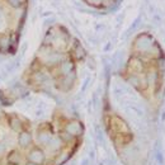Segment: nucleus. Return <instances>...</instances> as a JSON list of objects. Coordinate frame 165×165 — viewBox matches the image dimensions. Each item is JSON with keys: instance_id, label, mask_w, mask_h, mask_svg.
Instances as JSON below:
<instances>
[{"instance_id": "1", "label": "nucleus", "mask_w": 165, "mask_h": 165, "mask_svg": "<svg viewBox=\"0 0 165 165\" xmlns=\"http://www.w3.org/2000/svg\"><path fill=\"white\" fill-rule=\"evenodd\" d=\"M29 160H31V163L38 165V164L43 163L44 155H43V152L39 149H34V150H32V151L29 152Z\"/></svg>"}, {"instance_id": "2", "label": "nucleus", "mask_w": 165, "mask_h": 165, "mask_svg": "<svg viewBox=\"0 0 165 165\" xmlns=\"http://www.w3.org/2000/svg\"><path fill=\"white\" fill-rule=\"evenodd\" d=\"M31 140H32L31 135H29L28 132H23V133L19 135L18 142H19V145H21L22 147H27V146H29V144H31Z\"/></svg>"}, {"instance_id": "3", "label": "nucleus", "mask_w": 165, "mask_h": 165, "mask_svg": "<svg viewBox=\"0 0 165 165\" xmlns=\"http://www.w3.org/2000/svg\"><path fill=\"white\" fill-rule=\"evenodd\" d=\"M66 129L70 132V135H71V133L73 135H79V132H80V124H78V123H69Z\"/></svg>"}, {"instance_id": "4", "label": "nucleus", "mask_w": 165, "mask_h": 165, "mask_svg": "<svg viewBox=\"0 0 165 165\" xmlns=\"http://www.w3.org/2000/svg\"><path fill=\"white\" fill-rule=\"evenodd\" d=\"M8 159L12 164H19L21 163V155H19L18 152H12L10 155H9Z\"/></svg>"}, {"instance_id": "5", "label": "nucleus", "mask_w": 165, "mask_h": 165, "mask_svg": "<svg viewBox=\"0 0 165 165\" xmlns=\"http://www.w3.org/2000/svg\"><path fill=\"white\" fill-rule=\"evenodd\" d=\"M10 126H12V128L14 129V131H19V129H21V123H19V119L13 118Z\"/></svg>"}, {"instance_id": "6", "label": "nucleus", "mask_w": 165, "mask_h": 165, "mask_svg": "<svg viewBox=\"0 0 165 165\" xmlns=\"http://www.w3.org/2000/svg\"><path fill=\"white\" fill-rule=\"evenodd\" d=\"M61 141H60L58 138H55L51 141V145H50V149H52V150H57L60 146H61V144H60Z\"/></svg>"}, {"instance_id": "7", "label": "nucleus", "mask_w": 165, "mask_h": 165, "mask_svg": "<svg viewBox=\"0 0 165 165\" xmlns=\"http://www.w3.org/2000/svg\"><path fill=\"white\" fill-rule=\"evenodd\" d=\"M38 138H39V141H41V142L47 144L50 140H51V136H50V135H47V133H41V135L38 136Z\"/></svg>"}, {"instance_id": "8", "label": "nucleus", "mask_w": 165, "mask_h": 165, "mask_svg": "<svg viewBox=\"0 0 165 165\" xmlns=\"http://www.w3.org/2000/svg\"><path fill=\"white\" fill-rule=\"evenodd\" d=\"M21 0H9V4H10L12 7L14 8H18V7H21Z\"/></svg>"}, {"instance_id": "9", "label": "nucleus", "mask_w": 165, "mask_h": 165, "mask_svg": "<svg viewBox=\"0 0 165 165\" xmlns=\"http://www.w3.org/2000/svg\"><path fill=\"white\" fill-rule=\"evenodd\" d=\"M70 69H71V64H65L64 66H62V70H64V73H65V74H67Z\"/></svg>"}, {"instance_id": "10", "label": "nucleus", "mask_w": 165, "mask_h": 165, "mask_svg": "<svg viewBox=\"0 0 165 165\" xmlns=\"http://www.w3.org/2000/svg\"><path fill=\"white\" fill-rule=\"evenodd\" d=\"M3 43H1V47L3 48H5V47H8V38H3V41H1Z\"/></svg>"}, {"instance_id": "11", "label": "nucleus", "mask_w": 165, "mask_h": 165, "mask_svg": "<svg viewBox=\"0 0 165 165\" xmlns=\"http://www.w3.org/2000/svg\"><path fill=\"white\" fill-rule=\"evenodd\" d=\"M5 151V146H4V144H0V154H3Z\"/></svg>"}, {"instance_id": "12", "label": "nucleus", "mask_w": 165, "mask_h": 165, "mask_svg": "<svg viewBox=\"0 0 165 165\" xmlns=\"http://www.w3.org/2000/svg\"><path fill=\"white\" fill-rule=\"evenodd\" d=\"M88 163H89V160H84V163H83V165H88Z\"/></svg>"}, {"instance_id": "13", "label": "nucleus", "mask_w": 165, "mask_h": 165, "mask_svg": "<svg viewBox=\"0 0 165 165\" xmlns=\"http://www.w3.org/2000/svg\"><path fill=\"white\" fill-rule=\"evenodd\" d=\"M27 165H37V164H33V163H29V164H27Z\"/></svg>"}, {"instance_id": "14", "label": "nucleus", "mask_w": 165, "mask_h": 165, "mask_svg": "<svg viewBox=\"0 0 165 165\" xmlns=\"http://www.w3.org/2000/svg\"><path fill=\"white\" fill-rule=\"evenodd\" d=\"M21 1H22V0H21Z\"/></svg>"}]
</instances>
